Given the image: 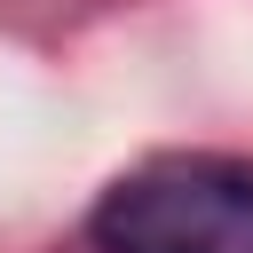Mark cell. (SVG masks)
I'll return each instance as SVG.
<instances>
[{
  "instance_id": "obj_1",
  "label": "cell",
  "mask_w": 253,
  "mask_h": 253,
  "mask_svg": "<svg viewBox=\"0 0 253 253\" xmlns=\"http://www.w3.org/2000/svg\"><path fill=\"white\" fill-rule=\"evenodd\" d=\"M87 237L95 253H253V166L150 158L95 198Z\"/></svg>"
}]
</instances>
